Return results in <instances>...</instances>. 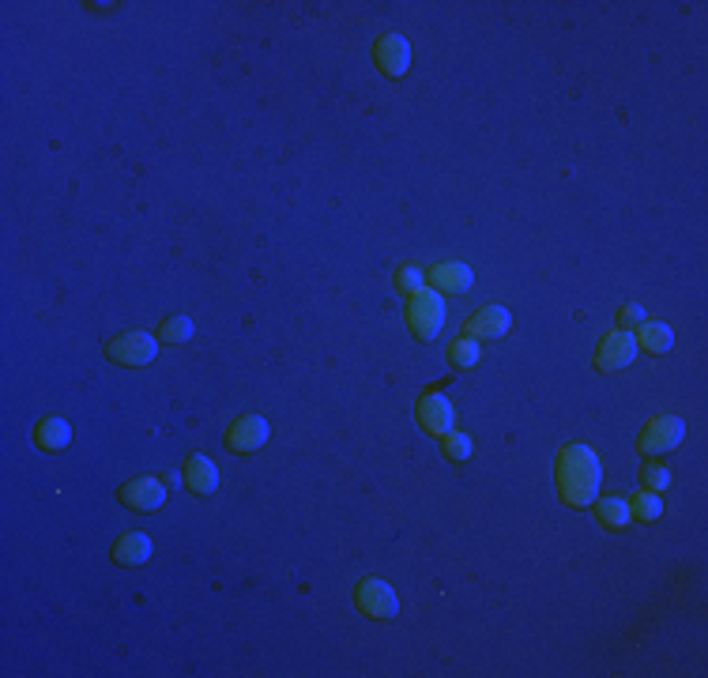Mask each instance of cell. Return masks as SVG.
I'll list each match as a JSON object with an SVG mask.
<instances>
[{
    "instance_id": "1",
    "label": "cell",
    "mask_w": 708,
    "mask_h": 678,
    "mask_svg": "<svg viewBox=\"0 0 708 678\" xmlns=\"http://www.w3.org/2000/svg\"><path fill=\"white\" fill-rule=\"evenodd\" d=\"M603 483V464L588 445H565L558 456V494L569 509H588Z\"/></svg>"
},
{
    "instance_id": "2",
    "label": "cell",
    "mask_w": 708,
    "mask_h": 678,
    "mask_svg": "<svg viewBox=\"0 0 708 678\" xmlns=\"http://www.w3.org/2000/svg\"><path fill=\"white\" fill-rule=\"evenodd\" d=\"M407 328L415 332V339L430 343V339L445 328V298L437 291H415L411 302H407Z\"/></svg>"
},
{
    "instance_id": "3",
    "label": "cell",
    "mask_w": 708,
    "mask_h": 678,
    "mask_svg": "<svg viewBox=\"0 0 708 678\" xmlns=\"http://www.w3.org/2000/svg\"><path fill=\"white\" fill-rule=\"evenodd\" d=\"M106 358L110 362H117V366H129V370H136V366H147L151 358L159 355V339L147 336V332H125V336H113L106 339Z\"/></svg>"
},
{
    "instance_id": "4",
    "label": "cell",
    "mask_w": 708,
    "mask_h": 678,
    "mask_svg": "<svg viewBox=\"0 0 708 678\" xmlns=\"http://www.w3.org/2000/svg\"><path fill=\"white\" fill-rule=\"evenodd\" d=\"M354 607L366 614V618H373V622H388V618L400 614V599H396V592L385 581L366 577V581L354 588Z\"/></svg>"
},
{
    "instance_id": "5",
    "label": "cell",
    "mask_w": 708,
    "mask_h": 678,
    "mask_svg": "<svg viewBox=\"0 0 708 678\" xmlns=\"http://www.w3.org/2000/svg\"><path fill=\"white\" fill-rule=\"evenodd\" d=\"M682 437H686V422L675 419V415H656V419H648V426L637 437V449L644 456H663V452L678 449Z\"/></svg>"
},
{
    "instance_id": "6",
    "label": "cell",
    "mask_w": 708,
    "mask_h": 678,
    "mask_svg": "<svg viewBox=\"0 0 708 678\" xmlns=\"http://www.w3.org/2000/svg\"><path fill=\"white\" fill-rule=\"evenodd\" d=\"M633 358H637V336H633L629 328H614L611 336L599 343L596 366L603 373H614V370H626Z\"/></svg>"
},
{
    "instance_id": "7",
    "label": "cell",
    "mask_w": 708,
    "mask_h": 678,
    "mask_svg": "<svg viewBox=\"0 0 708 678\" xmlns=\"http://www.w3.org/2000/svg\"><path fill=\"white\" fill-rule=\"evenodd\" d=\"M268 437H272L268 419H260V415H242V419L230 422V430H226L223 441L230 452H257V449H264Z\"/></svg>"
},
{
    "instance_id": "8",
    "label": "cell",
    "mask_w": 708,
    "mask_h": 678,
    "mask_svg": "<svg viewBox=\"0 0 708 678\" xmlns=\"http://www.w3.org/2000/svg\"><path fill=\"white\" fill-rule=\"evenodd\" d=\"M373 61L385 72L388 80H400L407 65H411V42L403 34H381L377 46H373Z\"/></svg>"
},
{
    "instance_id": "9",
    "label": "cell",
    "mask_w": 708,
    "mask_h": 678,
    "mask_svg": "<svg viewBox=\"0 0 708 678\" xmlns=\"http://www.w3.org/2000/svg\"><path fill=\"white\" fill-rule=\"evenodd\" d=\"M426 283H434V291L441 298H456V294H464L475 283V275L460 260H437L434 268L426 272Z\"/></svg>"
},
{
    "instance_id": "10",
    "label": "cell",
    "mask_w": 708,
    "mask_h": 678,
    "mask_svg": "<svg viewBox=\"0 0 708 678\" xmlns=\"http://www.w3.org/2000/svg\"><path fill=\"white\" fill-rule=\"evenodd\" d=\"M162 479H132L117 490V498L121 505H129L136 513H151V509H159L162 501H166V490H162Z\"/></svg>"
},
{
    "instance_id": "11",
    "label": "cell",
    "mask_w": 708,
    "mask_h": 678,
    "mask_svg": "<svg viewBox=\"0 0 708 678\" xmlns=\"http://www.w3.org/2000/svg\"><path fill=\"white\" fill-rule=\"evenodd\" d=\"M509 328H513V313H509V309L505 306H486L464 324V336L467 339H501Z\"/></svg>"
},
{
    "instance_id": "12",
    "label": "cell",
    "mask_w": 708,
    "mask_h": 678,
    "mask_svg": "<svg viewBox=\"0 0 708 678\" xmlns=\"http://www.w3.org/2000/svg\"><path fill=\"white\" fill-rule=\"evenodd\" d=\"M419 422L426 434L434 437H445L452 434V422H456V415H452V404L441 396V392H426L419 400Z\"/></svg>"
},
{
    "instance_id": "13",
    "label": "cell",
    "mask_w": 708,
    "mask_h": 678,
    "mask_svg": "<svg viewBox=\"0 0 708 678\" xmlns=\"http://www.w3.org/2000/svg\"><path fill=\"white\" fill-rule=\"evenodd\" d=\"M185 486L193 490L196 498H208L215 494V486H219V468L211 464L204 452H193V456H185Z\"/></svg>"
},
{
    "instance_id": "14",
    "label": "cell",
    "mask_w": 708,
    "mask_h": 678,
    "mask_svg": "<svg viewBox=\"0 0 708 678\" xmlns=\"http://www.w3.org/2000/svg\"><path fill=\"white\" fill-rule=\"evenodd\" d=\"M110 558L117 565H144L147 558H151V539H147L144 532H129V535H121L117 543H113V550H110Z\"/></svg>"
},
{
    "instance_id": "15",
    "label": "cell",
    "mask_w": 708,
    "mask_h": 678,
    "mask_svg": "<svg viewBox=\"0 0 708 678\" xmlns=\"http://www.w3.org/2000/svg\"><path fill=\"white\" fill-rule=\"evenodd\" d=\"M675 347V332L667 328L663 321H648L637 332V351H648V355H667Z\"/></svg>"
},
{
    "instance_id": "16",
    "label": "cell",
    "mask_w": 708,
    "mask_h": 678,
    "mask_svg": "<svg viewBox=\"0 0 708 678\" xmlns=\"http://www.w3.org/2000/svg\"><path fill=\"white\" fill-rule=\"evenodd\" d=\"M34 441H38V449L61 452L68 441H72V426H68L65 419H42L38 430H34Z\"/></svg>"
},
{
    "instance_id": "17",
    "label": "cell",
    "mask_w": 708,
    "mask_h": 678,
    "mask_svg": "<svg viewBox=\"0 0 708 678\" xmlns=\"http://www.w3.org/2000/svg\"><path fill=\"white\" fill-rule=\"evenodd\" d=\"M599 524L607 528V532H626V524L633 517H629V505L622 498H603L599 501Z\"/></svg>"
},
{
    "instance_id": "18",
    "label": "cell",
    "mask_w": 708,
    "mask_h": 678,
    "mask_svg": "<svg viewBox=\"0 0 708 678\" xmlns=\"http://www.w3.org/2000/svg\"><path fill=\"white\" fill-rule=\"evenodd\" d=\"M629 517L641 520V524H656L663 517V501L652 490H644V494H637V498L629 501Z\"/></svg>"
},
{
    "instance_id": "19",
    "label": "cell",
    "mask_w": 708,
    "mask_h": 678,
    "mask_svg": "<svg viewBox=\"0 0 708 678\" xmlns=\"http://www.w3.org/2000/svg\"><path fill=\"white\" fill-rule=\"evenodd\" d=\"M449 362H452V370H475L479 366V343L475 339H456L449 347Z\"/></svg>"
},
{
    "instance_id": "20",
    "label": "cell",
    "mask_w": 708,
    "mask_h": 678,
    "mask_svg": "<svg viewBox=\"0 0 708 678\" xmlns=\"http://www.w3.org/2000/svg\"><path fill=\"white\" fill-rule=\"evenodd\" d=\"M441 449H445V460H452V464H464L467 456H471V437L452 430V434L441 437Z\"/></svg>"
},
{
    "instance_id": "21",
    "label": "cell",
    "mask_w": 708,
    "mask_h": 678,
    "mask_svg": "<svg viewBox=\"0 0 708 678\" xmlns=\"http://www.w3.org/2000/svg\"><path fill=\"white\" fill-rule=\"evenodd\" d=\"M159 336L166 339V343H189V339H193V321H189V317H166Z\"/></svg>"
},
{
    "instance_id": "22",
    "label": "cell",
    "mask_w": 708,
    "mask_h": 678,
    "mask_svg": "<svg viewBox=\"0 0 708 678\" xmlns=\"http://www.w3.org/2000/svg\"><path fill=\"white\" fill-rule=\"evenodd\" d=\"M396 287H400V291L411 298L415 291H422V287H426V272H422L419 264H403L400 272H396Z\"/></svg>"
},
{
    "instance_id": "23",
    "label": "cell",
    "mask_w": 708,
    "mask_h": 678,
    "mask_svg": "<svg viewBox=\"0 0 708 678\" xmlns=\"http://www.w3.org/2000/svg\"><path fill=\"white\" fill-rule=\"evenodd\" d=\"M641 483L644 490H667V486H671V471L660 468V464H648V468L641 471Z\"/></svg>"
},
{
    "instance_id": "24",
    "label": "cell",
    "mask_w": 708,
    "mask_h": 678,
    "mask_svg": "<svg viewBox=\"0 0 708 678\" xmlns=\"http://www.w3.org/2000/svg\"><path fill=\"white\" fill-rule=\"evenodd\" d=\"M637 321H644L641 306H622L618 309V324H622V328H629V324H637Z\"/></svg>"
}]
</instances>
